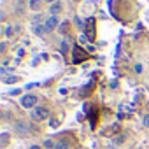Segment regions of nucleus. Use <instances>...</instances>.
<instances>
[{"label":"nucleus","mask_w":149,"mask_h":149,"mask_svg":"<svg viewBox=\"0 0 149 149\" xmlns=\"http://www.w3.org/2000/svg\"><path fill=\"white\" fill-rule=\"evenodd\" d=\"M30 116L35 121H44V119L49 118V109L47 107H33L32 112H30Z\"/></svg>","instance_id":"1"},{"label":"nucleus","mask_w":149,"mask_h":149,"mask_svg":"<svg viewBox=\"0 0 149 149\" xmlns=\"http://www.w3.org/2000/svg\"><path fill=\"white\" fill-rule=\"evenodd\" d=\"M95 25H97V21H95V18H88V19H86V25H84V30H86V35H88V40H90V42H95V39H97V32H95Z\"/></svg>","instance_id":"2"},{"label":"nucleus","mask_w":149,"mask_h":149,"mask_svg":"<svg viewBox=\"0 0 149 149\" xmlns=\"http://www.w3.org/2000/svg\"><path fill=\"white\" fill-rule=\"evenodd\" d=\"M86 58H88V53H86L83 47L74 46V51H72V61H74V63H81V61H84Z\"/></svg>","instance_id":"3"},{"label":"nucleus","mask_w":149,"mask_h":149,"mask_svg":"<svg viewBox=\"0 0 149 149\" xmlns=\"http://www.w3.org/2000/svg\"><path fill=\"white\" fill-rule=\"evenodd\" d=\"M35 104H37V97H35V95H25V97L21 98V105L26 107V109H33Z\"/></svg>","instance_id":"4"},{"label":"nucleus","mask_w":149,"mask_h":149,"mask_svg":"<svg viewBox=\"0 0 149 149\" xmlns=\"http://www.w3.org/2000/svg\"><path fill=\"white\" fill-rule=\"evenodd\" d=\"M90 109V112H88V116H90V121H91V126L95 128L97 126V116H98V107H95V105H91V107H88Z\"/></svg>","instance_id":"5"},{"label":"nucleus","mask_w":149,"mask_h":149,"mask_svg":"<svg viewBox=\"0 0 149 149\" xmlns=\"http://www.w3.org/2000/svg\"><path fill=\"white\" fill-rule=\"evenodd\" d=\"M56 25H58V19H56V16H51L46 23H44V26H46V32H53L54 28H56Z\"/></svg>","instance_id":"6"},{"label":"nucleus","mask_w":149,"mask_h":149,"mask_svg":"<svg viewBox=\"0 0 149 149\" xmlns=\"http://www.w3.org/2000/svg\"><path fill=\"white\" fill-rule=\"evenodd\" d=\"M16 132H18L19 135H28V126H26L23 121H18V123H16Z\"/></svg>","instance_id":"7"},{"label":"nucleus","mask_w":149,"mask_h":149,"mask_svg":"<svg viewBox=\"0 0 149 149\" xmlns=\"http://www.w3.org/2000/svg\"><path fill=\"white\" fill-rule=\"evenodd\" d=\"M49 13H51L53 16L60 14V13H61V4H60V2H54V4H51V7H49Z\"/></svg>","instance_id":"8"},{"label":"nucleus","mask_w":149,"mask_h":149,"mask_svg":"<svg viewBox=\"0 0 149 149\" xmlns=\"http://www.w3.org/2000/svg\"><path fill=\"white\" fill-rule=\"evenodd\" d=\"M9 144V133H2L0 135V147H6Z\"/></svg>","instance_id":"9"},{"label":"nucleus","mask_w":149,"mask_h":149,"mask_svg":"<svg viewBox=\"0 0 149 149\" xmlns=\"http://www.w3.org/2000/svg\"><path fill=\"white\" fill-rule=\"evenodd\" d=\"M40 6H42V0H30V9L37 11V9H40Z\"/></svg>","instance_id":"10"},{"label":"nucleus","mask_w":149,"mask_h":149,"mask_svg":"<svg viewBox=\"0 0 149 149\" xmlns=\"http://www.w3.org/2000/svg\"><path fill=\"white\" fill-rule=\"evenodd\" d=\"M67 146H68V142H67V140H58V142L54 144V147H53V149H67Z\"/></svg>","instance_id":"11"},{"label":"nucleus","mask_w":149,"mask_h":149,"mask_svg":"<svg viewBox=\"0 0 149 149\" xmlns=\"http://www.w3.org/2000/svg\"><path fill=\"white\" fill-rule=\"evenodd\" d=\"M18 81H19V77H16V76H11V77H4V83H7V84L18 83Z\"/></svg>","instance_id":"12"},{"label":"nucleus","mask_w":149,"mask_h":149,"mask_svg":"<svg viewBox=\"0 0 149 149\" xmlns=\"http://www.w3.org/2000/svg\"><path fill=\"white\" fill-rule=\"evenodd\" d=\"M68 26H70V23H68V21L61 23V28H60V32H61V33H67V32H68Z\"/></svg>","instance_id":"13"},{"label":"nucleus","mask_w":149,"mask_h":149,"mask_svg":"<svg viewBox=\"0 0 149 149\" xmlns=\"http://www.w3.org/2000/svg\"><path fill=\"white\" fill-rule=\"evenodd\" d=\"M6 33H7V37H11V35H13V26H7V30H6Z\"/></svg>","instance_id":"14"},{"label":"nucleus","mask_w":149,"mask_h":149,"mask_svg":"<svg viewBox=\"0 0 149 149\" xmlns=\"http://www.w3.org/2000/svg\"><path fill=\"white\" fill-rule=\"evenodd\" d=\"M144 126H149V114L144 116Z\"/></svg>","instance_id":"15"},{"label":"nucleus","mask_w":149,"mask_h":149,"mask_svg":"<svg viewBox=\"0 0 149 149\" xmlns=\"http://www.w3.org/2000/svg\"><path fill=\"white\" fill-rule=\"evenodd\" d=\"M135 72L140 74V72H142V65H135Z\"/></svg>","instance_id":"16"},{"label":"nucleus","mask_w":149,"mask_h":149,"mask_svg":"<svg viewBox=\"0 0 149 149\" xmlns=\"http://www.w3.org/2000/svg\"><path fill=\"white\" fill-rule=\"evenodd\" d=\"M30 149H42V147H40V146H32Z\"/></svg>","instance_id":"17"},{"label":"nucleus","mask_w":149,"mask_h":149,"mask_svg":"<svg viewBox=\"0 0 149 149\" xmlns=\"http://www.w3.org/2000/svg\"><path fill=\"white\" fill-rule=\"evenodd\" d=\"M47 2H51V4H54V0H47Z\"/></svg>","instance_id":"18"},{"label":"nucleus","mask_w":149,"mask_h":149,"mask_svg":"<svg viewBox=\"0 0 149 149\" xmlns=\"http://www.w3.org/2000/svg\"><path fill=\"white\" fill-rule=\"evenodd\" d=\"M74 2H79V0H74Z\"/></svg>","instance_id":"19"}]
</instances>
